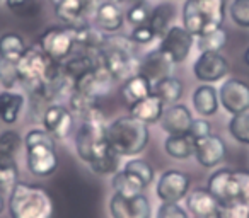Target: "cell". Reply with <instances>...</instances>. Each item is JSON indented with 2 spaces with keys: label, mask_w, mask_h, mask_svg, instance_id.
Returning <instances> with one entry per match:
<instances>
[{
  "label": "cell",
  "mask_w": 249,
  "mask_h": 218,
  "mask_svg": "<svg viewBox=\"0 0 249 218\" xmlns=\"http://www.w3.org/2000/svg\"><path fill=\"white\" fill-rule=\"evenodd\" d=\"M92 0H60L58 4L53 5L55 14L60 21H63L67 26L80 28L87 24L86 19L89 14V9Z\"/></svg>",
  "instance_id": "16"
},
{
  "label": "cell",
  "mask_w": 249,
  "mask_h": 218,
  "mask_svg": "<svg viewBox=\"0 0 249 218\" xmlns=\"http://www.w3.org/2000/svg\"><path fill=\"white\" fill-rule=\"evenodd\" d=\"M225 19V0H186L183 7V28L201 36L220 28Z\"/></svg>",
  "instance_id": "6"
},
{
  "label": "cell",
  "mask_w": 249,
  "mask_h": 218,
  "mask_svg": "<svg viewBox=\"0 0 249 218\" xmlns=\"http://www.w3.org/2000/svg\"><path fill=\"white\" fill-rule=\"evenodd\" d=\"M191 179L186 172L169 169L160 174L157 181V196L162 203H179L190 191Z\"/></svg>",
  "instance_id": "9"
},
{
  "label": "cell",
  "mask_w": 249,
  "mask_h": 218,
  "mask_svg": "<svg viewBox=\"0 0 249 218\" xmlns=\"http://www.w3.org/2000/svg\"><path fill=\"white\" fill-rule=\"evenodd\" d=\"M137 46L139 45H135L132 38L126 36H107L106 43L94 55L114 82H124L130 77L140 73Z\"/></svg>",
  "instance_id": "1"
},
{
  "label": "cell",
  "mask_w": 249,
  "mask_h": 218,
  "mask_svg": "<svg viewBox=\"0 0 249 218\" xmlns=\"http://www.w3.org/2000/svg\"><path fill=\"white\" fill-rule=\"evenodd\" d=\"M186 204H188V210L193 213L195 218L212 217L220 208V203L215 200V196L207 187H198V189L191 191L186 198Z\"/></svg>",
  "instance_id": "19"
},
{
  "label": "cell",
  "mask_w": 249,
  "mask_h": 218,
  "mask_svg": "<svg viewBox=\"0 0 249 218\" xmlns=\"http://www.w3.org/2000/svg\"><path fill=\"white\" fill-rule=\"evenodd\" d=\"M193 41L195 36L186 31L183 26H171L166 34L160 38V45L157 48L173 65H176L188 58L193 48Z\"/></svg>",
  "instance_id": "8"
},
{
  "label": "cell",
  "mask_w": 249,
  "mask_h": 218,
  "mask_svg": "<svg viewBox=\"0 0 249 218\" xmlns=\"http://www.w3.org/2000/svg\"><path fill=\"white\" fill-rule=\"evenodd\" d=\"M218 215L220 218H249V208L239 201H232L227 204H220Z\"/></svg>",
  "instance_id": "41"
},
{
  "label": "cell",
  "mask_w": 249,
  "mask_h": 218,
  "mask_svg": "<svg viewBox=\"0 0 249 218\" xmlns=\"http://www.w3.org/2000/svg\"><path fill=\"white\" fill-rule=\"evenodd\" d=\"M149 126L147 123L133 118L132 115L121 116L107 125V142L109 147L121 157H133L143 152L149 143Z\"/></svg>",
  "instance_id": "3"
},
{
  "label": "cell",
  "mask_w": 249,
  "mask_h": 218,
  "mask_svg": "<svg viewBox=\"0 0 249 218\" xmlns=\"http://www.w3.org/2000/svg\"><path fill=\"white\" fill-rule=\"evenodd\" d=\"M72 111L62 104H50L43 113V126L55 140L67 138L72 130Z\"/></svg>",
  "instance_id": "14"
},
{
  "label": "cell",
  "mask_w": 249,
  "mask_h": 218,
  "mask_svg": "<svg viewBox=\"0 0 249 218\" xmlns=\"http://www.w3.org/2000/svg\"><path fill=\"white\" fill-rule=\"evenodd\" d=\"M229 14L239 28H249V0H232Z\"/></svg>",
  "instance_id": "37"
},
{
  "label": "cell",
  "mask_w": 249,
  "mask_h": 218,
  "mask_svg": "<svg viewBox=\"0 0 249 218\" xmlns=\"http://www.w3.org/2000/svg\"><path fill=\"white\" fill-rule=\"evenodd\" d=\"M207 189L215 196L220 204H227L234 201V170L218 169L210 176Z\"/></svg>",
  "instance_id": "18"
},
{
  "label": "cell",
  "mask_w": 249,
  "mask_h": 218,
  "mask_svg": "<svg viewBox=\"0 0 249 218\" xmlns=\"http://www.w3.org/2000/svg\"><path fill=\"white\" fill-rule=\"evenodd\" d=\"M130 38H132V41L135 43V45H147V43L156 39V34H154L152 28H150L149 24H142V26L133 28Z\"/></svg>",
  "instance_id": "43"
},
{
  "label": "cell",
  "mask_w": 249,
  "mask_h": 218,
  "mask_svg": "<svg viewBox=\"0 0 249 218\" xmlns=\"http://www.w3.org/2000/svg\"><path fill=\"white\" fill-rule=\"evenodd\" d=\"M26 43L21 34L18 33H5L0 36V58L11 60V62H19L26 51Z\"/></svg>",
  "instance_id": "29"
},
{
  "label": "cell",
  "mask_w": 249,
  "mask_h": 218,
  "mask_svg": "<svg viewBox=\"0 0 249 218\" xmlns=\"http://www.w3.org/2000/svg\"><path fill=\"white\" fill-rule=\"evenodd\" d=\"M120 160H121V155L118 152H114L113 149H109L103 157H99L97 160L89 164V167L92 169V172L96 174H111V172H116L118 167H120Z\"/></svg>",
  "instance_id": "33"
},
{
  "label": "cell",
  "mask_w": 249,
  "mask_h": 218,
  "mask_svg": "<svg viewBox=\"0 0 249 218\" xmlns=\"http://www.w3.org/2000/svg\"><path fill=\"white\" fill-rule=\"evenodd\" d=\"M244 63L249 67V46L246 48V51H244Z\"/></svg>",
  "instance_id": "46"
},
{
  "label": "cell",
  "mask_w": 249,
  "mask_h": 218,
  "mask_svg": "<svg viewBox=\"0 0 249 218\" xmlns=\"http://www.w3.org/2000/svg\"><path fill=\"white\" fill-rule=\"evenodd\" d=\"M193 73L201 82H217L229 73V62L220 51H203L195 62Z\"/></svg>",
  "instance_id": "12"
},
{
  "label": "cell",
  "mask_w": 249,
  "mask_h": 218,
  "mask_svg": "<svg viewBox=\"0 0 249 218\" xmlns=\"http://www.w3.org/2000/svg\"><path fill=\"white\" fill-rule=\"evenodd\" d=\"M21 145H22V140L16 132L7 130V132L0 133V155L14 157L18 153V150L21 149Z\"/></svg>",
  "instance_id": "40"
},
{
  "label": "cell",
  "mask_w": 249,
  "mask_h": 218,
  "mask_svg": "<svg viewBox=\"0 0 249 218\" xmlns=\"http://www.w3.org/2000/svg\"><path fill=\"white\" fill-rule=\"evenodd\" d=\"M124 170H128V172L135 174L137 177H140L145 186H149L154 179V169L142 159H130L128 162L124 164Z\"/></svg>",
  "instance_id": "38"
},
{
  "label": "cell",
  "mask_w": 249,
  "mask_h": 218,
  "mask_svg": "<svg viewBox=\"0 0 249 218\" xmlns=\"http://www.w3.org/2000/svg\"><path fill=\"white\" fill-rule=\"evenodd\" d=\"M22 107H24V96L11 90L0 92V119L7 125H12L19 119Z\"/></svg>",
  "instance_id": "25"
},
{
  "label": "cell",
  "mask_w": 249,
  "mask_h": 218,
  "mask_svg": "<svg viewBox=\"0 0 249 218\" xmlns=\"http://www.w3.org/2000/svg\"><path fill=\"white\" fill-rule=\"evenodd\" d=\"M150 94H152V82L143 73H137V75L130 77L121 85V99L128 107L149 97Z\"/></svg>",
  "instance_id": "21"
},
{
  "label": "cell",
  "mask_w": 249,
  "mask_h": 218,
  "mask_svg": "<svg viewBox=\"0 0 249 218\" xmlns=\"http://www.w3.org/2000/svg\"><path fill=\"white\" fill-rule=\"evenodd\" d=\"M109 211L113 218H150L152 208L145 194H137L132 198H124L113 194L109 200Z\"/></svg>",
  "instance_id": "11"
},
{
  "label": "cell",
  "mask_w": 249,
  "mask_h": 218,
  "mask_svg": "<svg viewBox=\"0 0 249 218\" xmlns=\"http://www.w3.org/2000/svg\"><path fill=\"white\" fill-rule=\"evenodd\" d=\"M229 133L235 142L249 145V113L232 116L229 121Z\"/></svg>",
  "instance_id": "32"
},
{
  "label": "cell",
  "mask_w": 249,
  "mask_h": 218,
  "mask_svg": "<svg viewBox=\"0 0 249 218\" xmlns=\"http://www.w3.org/2000/svg\"><path fill=\"white\" fill-rule=\"evenodd\" d=\"M156 218H190V215L178 203H162L157 210Z\"/></svg>",
  "instance_id": "42"
},
{
  "label": "cell",
  "mask_w": 249,
  "mask_h": 218,
  "mask_svg": "<svg viewBox=\"0 0 249 218\" xmlns=\"http://www.w3.org/2000/svg\"><path fill=\"white\" fill-rule=\"evenodd\" d=\"M55 142L56 140L46 130L35 128L26 133V166L29 172L39 177H46L55 172L58 167Z\"/></svg>",
  "instance_id": "4"
},
{
  "label": "cell",
  "mask_w": 249,
  "mask_h": 218,
  "mask_svg": "<svg viewBox=\"0 0 249 218\" xmlns=\"http://www.w3.org/2000/svg\"><path fill=\"white\" fill-rule=\"evenodd\" d=\"M124 14L118 4L113 2H101L94 11V24L103 33H118L123 28Z\"/></svg>",
  "instance_id": "17"
},
{
  "label": "cell",
  "mask_w": 249,
  "mask_h": 218,
  "mask_svg": "<svg viewBox=\"0 0 249 218\" xmlns=\"http://www.w3.org/2000/svg\"><path fill=\"white\" fill-rule=\"evenodd\" d=\"M164 150L169 157L178 160L190 159L195 155V138L190 133L184 135H169L164 142Z\"/></svg>",
  "instance_id": "26"
},
{
  "label": "cell",
  "mask_w": 249,
  "mask_h": 218,
  "mask_svg": "<svg viewBox=\"0 0 249 218\" xmlns=\"http://www.w3.org/2000/svg\"><path fill=\"white\" fill-rule=\"evenodd\" d=\"M19 167L14 157L11 155H0V191H9L19 183Z\"/></svg>",
  "instance_id": "31"
},
{
  "label": "cell",
  "mask_w": 249,
  "mask_h": 218,
  "mask_svg": "<svg viewBox=\"0 0 249 218\" xmlns=\"http://www.w3.org/2000/svg\"><path fill=\"white\" fill-rule=\"evenodd\" d=\"M174 14H176V9H174L173 4H160L152 9L149 26L152 28L156 39H160L167 33V29L171 28V22L174 19Z\"/></svg>",
  "instance_id": "28"
},
{
  "label": "cell",
  "mask_w": 249,
  "mask_h": 218,
  "mask_svg": "<svg viewBox=\"0 0 249 218\" xmlns=\"http://www.w3.org/2000/svg\"><path fill=\"white\" fill-rule=\"evenodd\" d=\"M107 125L103 113L84 118L75 133V150L80 160L90 164L109 150Z\"/></svg>",
  "instance_id": "5"
},
{
  "label": "cell",
  "mask_w": 249,
  "mask_h": 218,
  "mask_svg": "<svg viewBox=\"0 0 249 218\" xmlns=\"http://www.w3.org/2000/svg\"><path fill=\"white\" fill-rule=\"evenodd\" d=\"M210 133H212V126L207 119H203V118L195 119L193 118V123H191V128H190V135L193 136L195 140L210 135Z\"/></svg>",
  "instance_id": "44"
},
{
  "label": "cell",
  "mask_w": 249,
  "mask_h": 218,
  "mask_svg": "<svg viewBox=\"0 0 249 218\" xmlns=\"http://www.w3.org/2000/svg\"><path fill=\"white\" fill-rule=\"evenodd\" d=\"M106 2H113V4H121L123 0H106Z\"/></svg>",
  "instance_id": "47"
},
{
  "label": "cell",
  "mask_w": 249,
  "mask_h": 218,
  "mask_svg": "<svg viewBox=\"0 0 249 218\" xmlns=\"http://www.w3.org/2000/svg\"><path fill=\"white\" fill-rule=\"evenodd\" d=\"M7 9L19 17H33L39 12V0H7Z\"/></svg>",
  "instance_id": "36"
},
{
  "label": "cell",
  "mask_w": 249,
  "mask_h": 218,
  "mask_svg": "<svg viewBox=\"0 0 249 218\" xmlns=\"http://www.w3.org/2000/svg\"><path fill=\"white\" fill-rule=\"evenodd\" d=\"M164 106H166V104H164L159 97L150 94L149 97L139 101V102L130 107V115H132L133 118L140 119V121L147 123V125H150V123L154 125V123H159L160 116H162V113H164Z\"/></svg>",
  "instance_id": "22"
},
{
  "label": "cell",
  "mask_w": 249,
  "mask_h": 218,
  "mask_svg": "<svg viewBox=\"0 0 249 218\" xmlns=\"http://www.w3.org/2000/svg\"><path fill=\"white\" fill-rule=\"evenodd\" d=\"M111 186L114 189V194H120L124 198H132L137 194H142V191L145 189V184L142 183L140 177H137L135 174L128 172V170H118L114 172V177L111 181Z\"/></svg>",
  "instance_id": "24"
},
{
  "label": "cell",
  "mask_w": 249,
  "mask_h": 218,
  "mask_svg": "<svg viewBox=\"0 0 249 218\" xmlns=\"http://www.w3.org/2000/svg\"><path fill=\"white\" fill-rule=\"evenodd\" d=\"M220 104L229 115L249 111V85L241 79H229L220 87Z\"/></svg>",
  "instance_id": "10"
},
{
  "label": "cell",
  "mask_w": 249,
  "mask_h": 218,
  "mask_svg": "<svg viewBox=\"0 0 249 218\" xmlns=\"http://www.w3.org/2000/svg\"><path fill=\"white\" fill-rule=\"evenodd\" d=\"M234 201L249 208V170H234Z\"/></svg>",
  "instance_id": "35"
},
{
  "label": "cell",
  "mask_w": 249,
  "mask_h": 218,
  "mask_svg": "<svg viewBox=\"0 0 249 218\" xmlns=\"http://www.w3.org/2000/svg\"><path fill=\"white\" fill-rule=\"evenodd\" d=\"M171 67H173V63L160 53L159 48L149 51L142 60H140V73H143V75L152 82V85L157 82V80L169 75Z\"/></svg>",
  "instance_id": "20"
},
{
  "label": "cell",
  "mask_w": 249,
  "mask_h": 218,
  "mask_svg": "<svg viewBox=\"0 0 249 218\" xmlns=\"http://www.w3.org/2000/svg\"><path fill=\"white\" fill-rule=\"evenodd\" d=\"M227 155V145L217 135H207L195 140V159L198 160L201 167H215L224 162Z\"/></svg>",
  "instance_id": "13"
},
{
  "label": "cell",
  "mask_w": 249,
  "mask_h": 218,
  "mask_svg": "<svg viewBox=\"0 0 249 218\" xmlns=\"http://www.w3.org/2000/svg\"><path fill=\"white\" fill-rule=\"evenodd\" d=\"M160 128L167 135H184L190 133L191 123H193V115L184 104H171L167 109H164L162 116L159 119Z\"/></svg>",
  "instance_id": "15"
},
{
  "label": "cell",
  "mask_w": 249,
  "mask_h": 218,
  "mask_svg": "<svg viewBox=\"0 0 249 218\" xmlns=\"http://www.w3.org/2000/svg\"><path fill=\"white\" fill-rule=\"evenodd\" d=\"M205 218H220V215H218V211L215 215H212V217H205Z\"/></svg>",
  "instance_id": "48"
},
{
  "label": "cell",
  "mask_w": 249,
  "mask_h": 218,
  "mask_svg": "<svg viewBox=\"0 0 249 218\" xmlns=\"http://www.w3.org/2000/svg\"><path fill=\"white\" fill-rule=\"evenodd\" d=\"M50 2H52V4H53V5H55V4H58L60 0H50Z\"/></svg>",
  "instance_id": "49"
},
{
  "label": "cell",
  "mask_w": 249,
  "mask_h": 218,
  "mask_svg": "<svg viewBox=\"0 0 249 218\" xmlns=\"http://www.w3.org/2000/svg\"><path fill=\"white\" fill-rule=\"evenodd\" d=\"M150 7L147 2H143V0H137L135 4L132 5V7L126 11V22L128 24H132L133 28H137V26H142V24H149V19H150Z\"/></svg>",
  "instance_id": "34"
},
{
  "label": "cell",
  "mask_w": 249,
  "mask_h": 218,
  "mask_svg": "<svg viewBox=\"0 0 249 218\" xmlns=\"http://www.w3.org/2000/svg\"><path fill=\"white\" fill-rule=\"evenodd\" d=\"M19 82V73H18V63L11 62V60L0 58V84L7 90L16 87Z\"/></svg>",
  "instance_id": "39"
},
{
  "label": "cell",
  "mask_w": 249,
  "mask_h": 218,
  "mask_svg": "<svg viewBox=\"0 0 249 218\" xmlns=\"http://www.w3.org/2000/svg\"><path fill=\"white\" fill-rule=\"evenodd\" d=\"M152 94L157 96L164 104H176L183 96V84L176 79V77H164V79L157 80L152 85Z\"/></svg>",
  "instance_id": "27"
},
{
  "label": "cell",
  "mask_w": 249,
  "mask_h": 218,
  "mask_svg": "<svg viewBox=\"0 0 249 218\" xmlns=\"http://www.w3.org/2000/svg\"><path fill=\"white\" fill-rule=\"evenodd\" d=\"M9 213L11 218H53L55 204L45 187L18 183L9 196Z\"/></svg>",
  "instance_id": "2"
},
{
  "label": "cell",
  "mask_w": 249,
  "mask_h": 218,
  "mask_svg": "<svg viewBox=\"0 0 249 218\" xmlns=\"http://www.w3.org/2000/svg\"><path fill=\"white\" fill-rule=\"evenodd\" d=\"M36 45L56 63L65 62L77 46V33L72 26H52L39 34Z\"/></svg>",
  "instance_id": "7"
},
{
  "label": "cell",
  "mask_w": 249,
  "mask_h": 218,
  "mask_svg": "<svg viewBox=\"0 0 249 218\" xmlns=\"http://www.w3.org/2000/svg\"><path fill=\"white\" fill-rule=\"evenodd\" d=\"M191 101H193L195 111H196L200 116L208 118V116L217 115V111H218V92L213 85L205 84V85L196 87V90L193 92Z\"/></svg>",
  "instance_id": "23"
},
{
  "label": "cell",
  "mask_w": 249,
  "mask_h": 218,
  "mask_svg": "<svg viewBox=\"0 0 249 218\" xmlns=\"http://www.w3.org/2000/svg\"><path fill=\"white\" fill-rule=\"evenodd\" d=\"M4 193H2V191H0V213H2V211H4Z\"/></svg>",
  "instance_id": "45"
},
{
  "label": "cell",
  "mask_w": 249,
  "mask_h": 218,
  "mask_svg": "<svg viewBox=\"0 0 249 218\" xmlns=\"http://www.w3.org/2000/svg\"><path fill=\"white\" fill-rule=\"evenodd\" d=\"M229 41V33L224 28H217L213 31H208L201 36H196V46L200 53L203 51H220Z\"/></svg>",
  "instance_id": "30"
}]
</instances>
